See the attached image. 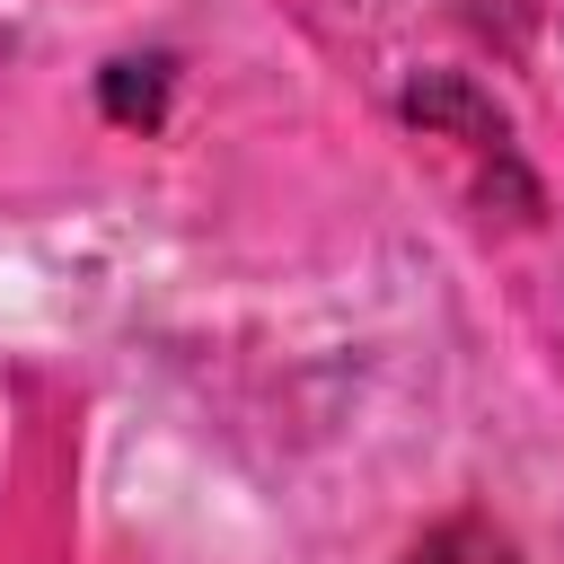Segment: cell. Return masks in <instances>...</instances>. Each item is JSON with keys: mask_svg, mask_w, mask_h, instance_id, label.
Returning <instances> with one entry per match:
<instances>
[{"mask_svg": "<svg viewBox=\"0 0 564 564\" xmlns=\"http://www.w3.org/2000/svg\"><path fill=\"white\" fill-rule=\"evenodd\" d=\"M405 564H520V546H511L494 520H441Z\"/></svg>", "mask_w": 564, "mask_h": 564, "instance_id": "cell-1", "label": "cell"}]
</instances>
